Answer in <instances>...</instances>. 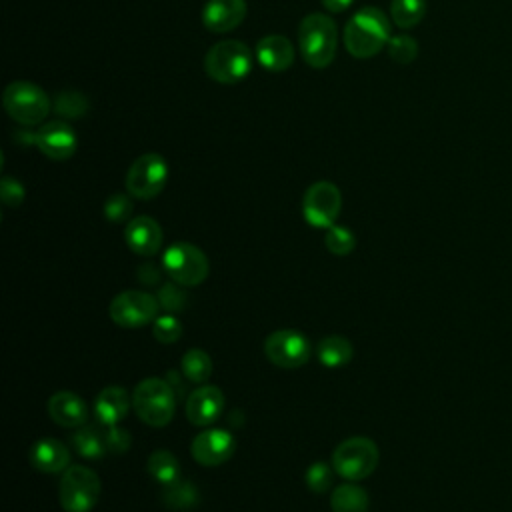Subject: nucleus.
<instances>
[{"label":"nucleus","mask_w":512,"mask_h":512,"mask_svg":"<svg viewBox=\"0 0 512 512\" xmlns=\"http://www.w3.org/2000/svg\"><path fill=\"white\" fill-rule=\"evenodd\" d=\"M368 492L358 484H340L330 494L332 512H366Z\"/></svg>","instance_id":"23"},{"label":"nucleus","mask_w":512,"mask_h":512,"mask_svg":"<svg viewBox=\"0 0 512 512\" xmlns=\"http://www.w3.org/2000/svg\"><path fill=\"white\" fill-rule=\"evenodd\" d=\"M146 470L156 482L164 486L178 480L180 464L170 450H154L146 460Z\"/></svg>","instance_id":"25"},{"label":"nucleus","mask_w":512,"mask_h":512,"mask_svg":"<svg viewBox=\"0 0 512 512\" xmlns=\"http://www.w3.org/2000/svg\"><path fill=\"white\" fill-rule=\"evenodd\" d=\"M138 280L142 284H154L156 280H160V270L152 262H148L138 268Z\"/></svg>","instance_id":"38"},{"label":"nucleus","mask_w":512,"mask_h":512,"mask_svg":"<svg viewBox=\"0 0 512 512\" xmlns=\"http://www.w3.org/2000/svg\"><path fill=\"white\" fill-rule=\"evenodd\" d=\"M32 144L50 160H68L78 146L76 132L64 120H50L32 134Z\"/></svg>","instance_id":"13"},{"label":"nucleus","mask_w":512,"mask_h":512,"mask_svg":"<svg viewBox=\"0 0 512 512\" xmlns=\"http://www.w3.org/2000/svg\"><path fill=\"white\" fill-rule=\"evenodd\" d=\"M104 438H106V448L112 454H122L130 448V434L120 426H108L104 432Z\"/></svg>","instance_id":"37"},{"label":"nucleus","mask_w":512,"mask_h":512,"mask_svg":"<svg viewBox=\"0 0 512 512\" xmlns=\"http://www.w3.org/2000/svg\"><path fill=\"white\" fill-rule=\"evenodd\" d=\"M182 374L186 376V380L194 382V384H204L208 380V376L212 374V360L208 356V352L200 350V348H190L180 362Z\"/></svg>","instance_id":"26"},{"label":"nucleus","mask_w":512,"mask_h":512,"mask_svg":"<svg viewBox=\"0 0 512 512\" xmlns=\"http://www.w3.org/2000/svg\"><path fill=\"white\" fill-rule=\"evenodd\" d=\"M132 408L148 426H166L176 410L174 388L162 378H144L132 392Z\"/></svg>","instance_id":"3"},{"label":"nucleus","mask_w":512,"mask_h":512,"mask_svg":"<svg viewBox=\"0 0 512 512\" xmlns=\"http://www.w3.org/2000/svg\"><path fill=\"white\" fill-rule=\"evenodd\" d=\"M100 496V478L82 464L68 466L60 480L58 500L66 512H90Z\"/></svg>","instance_id":"7"},{"label":"nucleus","mask_w":512,"mask_h":512,"mask_svg":"<svg viewBox=\"0 0 512 512\" xmlns=\"http://www.w3.org/2000/svg\"><path fill=\"white\" fill-rule=\"evenodd\" d=\"M246 12V0H208L202 8V24L214 34H226L242 24Z\"/></svg>","instance_id":"15"},{"label":"nucleus","mask_w":512,"mask_h":512,"mask_svg":"<svg viewBox=\"0 0 512 512\" xmlns=\"http://www.w3.org/2000/svg\"><path fill=\"white\" fill-rule=\"evenodd\" d=\"M72 446L86 460H98V458H102L108 452L104 432L100 428L86 426V424L80 426L72 434Z\"/></svg>","instance_id":"24"},{"label":"nucleus","mask_w":512,"mask_h":512,"mask_svg":"<svg viewBox=\"0 0 512 512\" xmlns=\"http://www.w3.org/2000/svg\"><path fill=\"white\" fill-rule=\"evenodd\" d=\"M168 180V164L164 156L148 152L138 156L126 172V190L138 200H152L158 196Z\"/></svg>","instance_id":"9"},{"label":"nucleus","mask_w":512,"mask_h":512,"mask_svg":"<svg viewBox=\"0 0 512 512\" xmlns=\"http://www.w3.org/2000/svg\"><path fill=\"white\" fill-rule=\"evenodd\" d=\"M26 192H24V186L16 180V178H10V176H4L2 182H0V198L6 206L10 208H16L22 204Z\"/></svg>","instance_id":"36"},{"label":"nucleus","mask_w":512,"mask_h":512,"mask_svg":"<svg viewBox=\"0 0 512 512\" xmlns=\"http://www.w3.org/2000/svg\"><path fill=\"white\" fill-rule=\"evenodd\" d=\"M224 408V394L218 386L202 384L186 398V418L194 426L212 424Z\"/></svg>","instance_id":"16"},{"label":"nucleus","mask_w":512,"mask_h":512,"mask_svg":"<svg viewBox=\"0 0 512 512\" xmlns=\"http://www.w3.org/2000/svg\"><path fill=\"white\" fill-rule=\"evenodd\" d=\"M30 462L40 472H60L70 462V452L56 438H40L30 448Z\"/></svg>","instance_id":"21"},{"label":"nucleus","mask_w":512,"mask_h":512,"mask_svg":"<svg viewBox=\"0 0 512 512\" xmlns=\"http://www.w3.org/2000/svg\"><path fill=\"white\" fill-rule=\"evenodd\" d=\"M426 14V0H392L390 2V16L398 28H412L422 22Z\"/></svg>","instance_id":"27"},{"label":"nucleus","mask_w":512,"mask_h":512,"mask_svg":"<svg viewBox=\"0 0 512 512\" xmlns=\"http://www.w3.org/2000/svg\"><path fill=\"white\" fill-rule=\"evenodd\" d=\"M152 334L162 344H174L182 336V324H180V320L176 316L164 314V316H158L154 320Z\"/></svg>","instance_id":"32"},{"label":"nucleus","mask_w":512,"mask_h":512,"mask_svg":"<svg viewBox=\"0 0 512 512\" xmlns=\"http://www.w3.org/2000/svg\"><path fill=\"white\" fill-rule=\"evenodd\" d=\"M48 414L58 426L66 428H80L88 420L86 402L70 390H60L50 396Z\"/></svg>","instance_id":"19"},{"label":"nucleus","mask_w":512,"mask_h":512,"mask_svg":"<svg viewBox=\"0 0 512 512\" xmlns=\"http://www.w3.org/2000/svg\"><path fill=\"white\" fill-rule=\"evenodd\" d=\"M132 208L134 206H132L130 196L116 192V194L108 196V200L104 204V216L108 222H124L132 214Z\"/></svg>","instance_id":"33"},{"label":"nucleus","mask_w":512,"mask_h":512,"mask_svg":"<svg viewBox=\"0 0 512 512\" xmlns=\"http://www.w3.org/2000/svg\"><path fill=\"white\" fill-rule=\"evenodd\" d=\"M316 354L318 360L328 366V368H338L344 366L352 360L354 356V348L352 342L340 334H330L326 338H322L316 346Z\"/></svg>","instance_id":"22"},{"label":"nucleus","mask_w":512,"mask_h":512,"mask_svg":"<svg viewBox=\"0 0 512 512\" xmlns=\"http://www.w3.org/2000/svg\"><path fill=\"white\" fill-rule=\"evenodd\" d=\"M310 352H312L310 340L298 330L280 328L268 334L264 340L266 358L280 368L304 366L310 358Z\"/></svg>","instance_id":"12"},{"label":"nucleus","mask_w":512,"mask_h":512,"mask_svg":"<svg viewBox=\"0 0 512 512\" xmlns=\"http://www.w3.org/2000/svg\"><path fill=\"white\" fill-rule=\"evenodd\" d=\"M386 50L396 64H410L418 56V42L408 34H396L390 36Z\"/></svg>","instance_id":"30"},{"label":"nucleus","mask_w":512,"mask_h":512,"mask_svg":"<svg viewBox=\"0 0 512 512\" xmlns=\"http://www.w3.org/2000/svg\"><path fill=\"white\" fill-rule=\"evenodd\" d=\"M342 208V196L336 184L328 180L314 182L308 186L302 198L304 220L314 228H330Z\"/></svg>","instance_id":"11"},{"label":"nucleus","mask_w":512,"mask_h":512,"mask_svg":"<svg viewBox=\"0 0 512 512\" xmlns=\"http://www.w3.org/2000/svg\"><path fill=\"white\" fill-rule=\"evenodd\" d=\"M236 450L234 436L224 428H208L194 436L190 444L192 458L202 466H220Z\"/></svg>","instance_id":"14"},{"label":"nucleus","mask_w":512,"mask_h":512,"mask_svg":"<svg viewBox=\"0 0 512 512\" xmlns=\"http://www.w3.org/2000/svg\"><path fill=\"white\" fill-rule=\"evenodd\" d=\"M2 104L8 116L22 126L40 124L52 106L46 92L28 80H16L8 84L2 96Z\"/></svg>","instance_id":"5"},{"label":"nucleus","mask_w":512,"mask_h":512,"mask_svg":"<svg viewBox=\"0 0 512 512\" xmlns=\"http://www.w3.org/2000/svg\"><path fill=\"white\" fill-rule=\"evenodd\" d=\"M338 46V26L328 14H308L298 26V48L304 62L312 68L332 64Z\"/></svg>","instance_id":"2"},{"label":"nucleus","mask_w":512,"mask_h":512,"mask_svg":"<svg viewBox=\"0 0 512 512\" xmlns=\"http://www.w3.org/2000/svg\"><path fill=\"white\" fill-rule=\"evenodd\" d=\"M256 60L268 72H284L294 64V46L282 34H268L256 44Z\"/></svg>","instance_id":"18"},{"label":"nucleus","mask_w":512,"mask_h":512,"mask_svg":"<svg viewBox=\"0 0 512 512\" xmlns=\"http://www.w3.org/2000/svg\"><path fill=\"white\" fill-rule=\"evenodd\" d=\"M158 298L140 290H126L112 298L108 314L122 328H140L158 318Z\"/></svg>","instance_id":"10"},{"label":"nucleus","mask_w":512,"mask_h":512,"mask_svg":"<svg viewBox=\"0 0 512 512\" xmlns=\"http://www.w3.org/2000/svg\"><path fill=\"white\" fill-rule=\"evenodd\" d=\"M390 20L380 8L358 10L344 28V46L354 58L376 56L390 40Z\"/></svg>","instance_id":"1"},{"label":"nucleus","mask_w":512,"mask_h":512,"mask_svg":"<svg viewBox=\"0 0 512 512\" xmlns=\"http://www.w3.org/2000/svg\"><path fill=\"white\" fill-rule=\"evenodd\" d=\"M304 480L312 492H324L332 484V468L326 462H314L308 466Z\"/></svg>","instance_id":"35"},{"label":"nucleus","mask_w":512,"mask_h":512,"mask_svg":"<svg viewBox=\"0 0 512 512\" xmlns=\"http://www.w3.org/2000/svg\"><path fill=\"white\" fill-rule=\"evenodd\" d=\"M124 240L140 256H154L162 246V228L150 216H136L126 224Z\"/></svg>","instance_id":"17"},{"label":"nucleus","mask_w":512,"mask_h":512,"mask_svg":"<svg viewBox=\"0 0 512 512\" xmlns=\"http://www.w3.org/2000/svg\"><path fill=\"white\" fill-rule=\"evenodd\" d=\"M132 406V398L122 386H106L102 392H98L94 400V416L96 422L104 428L116 426Z\"/></svg>","instance_id":"20"},{"label":"nucleus","mask_w":512,"mask_h":512,"mask_svg":"<svg viewBox=\"0 0 512 512\" xmlns=\"http://www.w3.org/2000/svg\"><path fill=\"white\" fill-rule=\"evenodd\" d=\"M324 244L326 248L336 254V256H346L354 250V234L346 228V226H338L332 224L330 228H326V236H324Z\"/></svg>","instance_id":"31"},{"label":"nucleus","mask_w":512,"mask_h":512,"mask_svg":"<svg viewBox=\"0 0 512 512\" xmlns=\"http://www.w3.org/2000/svg\"><path fill=\"white\" fill-rule=\"evenodd\" d=\"M204 70L218 84L242 82L252 70V52L240 40H222L206 52Z\"/></svg>","instance_id":"4"},{"label":"nucleus","mask_w":512,"mask_h":512,"mask_svg":"<svg viewBox=\"0 0 512 512\" xmlns=\"http://www.w3.org/2000/svg\"><path fill=\"white\" fill-rule=\"evenodd\" d=\"M162 266L166 274L182 286H198L210 272L208 256L190 242H176L162 254Z\"/></svg>","instance_id":"8"},{"label":"nucleus","mask_w":512,"mask_h":512,"mask_svg":"<svg viewBox=\"0 0 512 512\" xmlns=\"http://www.w3.org/2000/svg\"><path fill=\"white\" fill-rule=\"evenodd\" d=\"M158 302L166 312H180L186 306V294L178 288V282H164L158 290Z\"/></svg>","instance_id":"34"},{"label":"nucleus","mask_w":512,"mask_h":512,"mask_svg":"<svg viewBox=\"0 0 512 512\" xmlns=\"http://www.w3.org/2000/svg\"><path fill=\"white\" fill-rule=\"evenodd\" d=\"M162 500L166 502V506L176 508V510H186L196 506L198 502V490L194 484H190L188 480H174L170 484H164L162 490Z\"/></svg>","instance_id":"28"},{"label":"nucleus","mask_w":512,"mask_h":512,"mask_svg":"<svg viewBox=\"0 0 512 512\" xmlns=\"http://www.w3.org/2000/svg\"><path fill=\"white\" fill-rule=\"evenodd\" d=\"M320 2H322V6H324L328 12L338 14V12H344L346 8H350V4H352L354 0H320Z\"/></svg>","instance_id":"39"},{"label":"nucleus","mask_w":512,"mask_h":512,"mask_svg":"<svg viewBox=\"0 0 512 512\" xmlns=\"http://www.w3.org/2000/svg\"><path fill=\"white\" fill-rule=\"evenodd\" d=\"M88 108H90V104H88L86 96L80 92L66 90V92L56 94V98H54V114H58L64 120L82 118L88 112Z\"/></svg>","instance_id":"29"},{"label":"nucleus","mask_w":512,"mask_h":512,"mask_svg":"<svg viewBox=\"0 0 512 512\" xmlns=\"http://www.w3.org/2000/svg\"><path fill=\"white\" fill-rule=\"evenodd\" d=\"M378 460V446L366 436L346 438L332 452V468L338 476L350 482L368 478L376 470Z\"/></svg>","instance_id":"6"}]
</instances>
